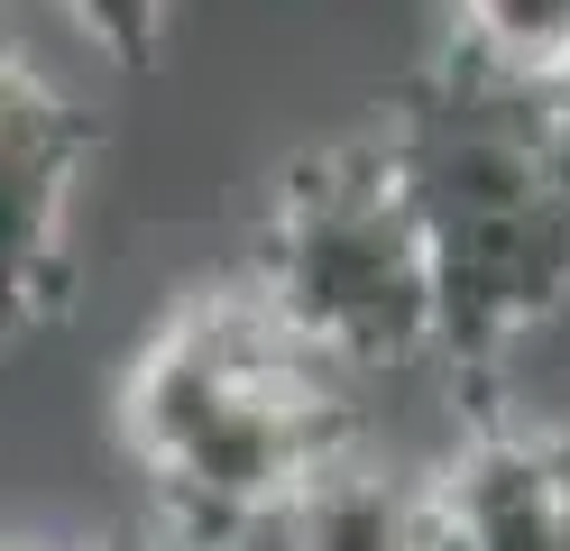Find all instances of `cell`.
Instances as JSON below:
<instances>
[{
	"label": "cell",
	"mask_w": 570,
	"mask_h": 551,
	"mask_svg": "<svg viewBox=\"0 0 570 551\" xmlns=\"http://www.w3.org/2000/svg\"><path fill=\"white\" fill-rule=\"evenodd\" d=\"M248 294L341 386H377L433 358V257L377 138L295 157L258 220Z\"/></svg>",
	"instance_id": "cell-1"
},
{
	"label": "cell",
	"mask_w": 570,
	"mask_h": 551,
	"mask_svg": "<svg viewBox=\"0 0 570 551\" xmlns=\"http://www.w3.org/2000/svg\"><path fill=\"white\" fill-rule=\"evenodd\" d=\"M92 147L0 166V331H28L65 304L75 285V184Z\"/></svg>",
	"instance_id": "cell-2"
},
{
	"label": "cell",
	"mask_w": 570,
	"mask_h": 551,
	"mask_svg": "<svg viewBox=\"0 0 570 551\" xmlns=\"http://www.w3.org/2000/svg\"><path fill=\"white\" fill-rule=\"evenodd\" d=\"M285 551H442L423 478L341 451L313 488L285 505Z\"/></svg>",
	"instance_id": "cell-3"
},
{
	"label": "cell",
	"mask_w": 570,
	"mask_h": 551,
	"mask_svg": "<svg viewBox=\"0 0 570 551\" xmlns=\"http://www.w3.org/2000/svg\"><path fill=\"white\" fill-rule=\"evenodd\" d=\"M570 65V0H451V65L488 92H543Z\"/></svg>",
	"instance_id": "cell-4"
},
{
	"label": "cell",
	"mask_w": 570,
	"mask_h": 551,
	"mask_svg": "<svg viewBox=\"0 0 570 551\" xmlns=\"http://www.w3.org/2000/svg\"><path fill=\"white\" fill-rule=\"evenodd\" d=\"M166 10H175V0H56L65 37H75L83 56L120 65V73H138V65L166 56Z\"/></svg>",
	"instance_id": "cell-5"
},
{
	"label": "cell",
	"mask_w": 570,
	"mask_h": 551,
	"mask_svg": "<svg viewBox=\"0 0 570 551\" xmlns=\"http://www.w3.org/2000/svg\"><path fill=\"white\" fill-rule=\"evenodd\" d=\"M533 120H543V138H552V157L570 166V65L552 73V83H543V92H533Z\"/></svg>",
	"instance_id": "cell-6"
},
{
	"label": "cell",
	"mask_w": 570,
	"mask_h": 551,
	"mask_svg": "<svg viewBox=\"0 0 570 551\" xmlns=\"http://www.w3.org/2000/svg\"><path fill=\"white\" fill-rule=\"evenodd\" d=\"M0 551H56V542H38V533H0Z\"/></svg>",
	"instance_id": "cell-7"
}]
</instances>
